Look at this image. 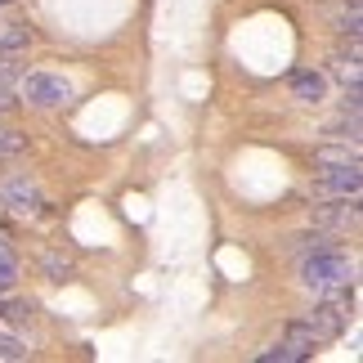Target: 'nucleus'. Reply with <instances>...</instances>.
I'll list each match as a JSON object with an SVG mask.
<instances>
[{
    "label": "nucleus",
    "instance_id": "obj_1",
    "mask_svg": "<svg viewBox=\"0 0 363 363\" xmlns=\"http://www.w3.org/2000/svg\"><path fill=\"white\" fill-rule=\"evenodd\" d=\"M301 283L310 291H341L354 283V260L337 247L310 251V256H301Z\"/></svg>",
    "mask_w": 363,
    "mask_h": 363
},
{
    "label": "nucleus",
    "instance_id": "obj_2",
    "mask_svg": "<svg viewBox=\"0 0 363 363\" xmlns=\"http://www.w3.org/2000/svg\"><path fill=\"white\" fill-rule=\"evenodd\" d=\"M345 323H350V301H345V287L341 291H323V301L310 310V318H305V328L314 332V341H337Z\"/></svg>",
    "mask_w": 363,
    "mask_h": 363
},
{
    "label": "nucleus",
    "instance_id": "obj_3",
    "mask_svg": "<svg viewBox=\"0 0 363 363\" xmlns=\"http://www.w3.org/2000/svg\"><path fill=\"white\" fill-rule=\"evenodd\" d=\"M23 94H27V104H36V108H63L72 99V86H67L63 77H54V72H27L23 77Z\"/></svg>",
    "mask_w": 363,
    "mask_h": 363
},
{
    "label": "nucleus",
    "instance_id": "obj_4",
    "mask_svg": "<svg viewBox=\"0 0 363 363\" xmlns=\"http://www.w3.org/2000/svg\"><path fill=\"white\" fill-rule=\"evenodd\" d=\"M359 189H363L359 162H328L323 175H318V193L323 198H359Z\"/></svg>",
    "mask_w": 363,
    "mask_h": 363
},
{
    "label": "nucleus",
    "instance_id": "obj_5",
    "mask_svg": "<svg viewBox=\"0 0 363 363\" xmlns=\"http://www.w3.org/2000/svg\"><path fill=\"white\" fill-rule=\"evenodd\" d=\"M314 225L332 233H354L359 229V198H337V206H314Z\"/></svg>",
    "mask_w": 363,
    "mask_h": 363
},
{
    "label": "nucleus",
    "instance_id": "obj_6",
    "mask_svg": "<svg viewBox=\"0 0 363 363\" xmlns=\"http://www.w3.org/2000/svg\"><path fill=\"white\" fill-rule=\"evenodd\" d=\"M0 202L13 206V211H23V216H36V211H40V189H36V179L13 175L9 184L0 189Z\"/></svg>",
    "mask_w": 363,
    "mask_h": 363
},
{
    "label": "nucleus",
    "instance_id": "obj_7",
    "mask_svg": "<svg viewBox=\"0 0 363 363\" xmlns=\"http://www.w3.org/2000/svg\"><path fill=\"white\" fill-rule=\"evenodd\" d=\"M291 94H296L301 104H318V99L328 94L323 72H314V67H301V72H291Z\"/></svg>",
    "mask_w": 363,
    "mask_h": 363
},
{
    "label": "nucleus",
    "instance_id": "obj_8",
    "mask_svg": "<svg viewBox=\"0 0 363 363\" xmlns=\"http://www.w3.org/2000/svg\"><path fill=\"white\" fill-rule=\"evenodd\" d=\"M301 359H310V350L305 345H296V341H278V345H269V350H260V363H301Z\"/></svg>",
    "mask_w": 363,
    "mask_h": 363
},
{
    "label": "nucleus",
    "instance_id": "obj_9",
    "mask_svg": "<svg viewBox=\"0 0 363 363\" xmlns=\"http://www.w3.org/2000/svg\"><path fill=\"white\" fill-rule=\"evenodd\" d=\"M27 40H32V32H27L23 23H0V50H5V54L27 50Z\"/></svg>",
    "mask_w": 363,
    "mask_h": 363
},
{
    "label": "nucleus",
    "instance_id": "obj_10",
    "mask_svg": "<svg viewBox=\"0 0 363 363\" xmlns=\"http://www.w3.org/2000/svg\"><path fill=\"white\" fill-rule=\"evenodd\" d=\"M13 283H18V260H13L9 242L0 238V291H13Z\"/></svg>",
    "mask_w": 363,
    "mask_h": 363
},
{
    "label": "nucleus",
    "instance_id": "obj_11",
    "mask_svg": "<svg viewBox=\"0 0 363 363\" xmlns=\"http://www.w3.org/2000/svg\"><path fill=\"white\" fill-rule=\"evenodd\" d=\"M314 162H359V144H345V148H318L314 152Z\"/></svg>",
    "mask_w": 363,
    "mask_h": 363
},
{
    "label": "nucleus",
    "instance_id": "obj_12",
    "mask_svg": "<svg viewBox=\"0 0 363 363\" xmlns=\"http://www.w3.org/2000/svg\"><path fill=\"white\" fill-rule=\"evenodd\" d=\"M27 354H32V350H27L13 332H0V359H27Z\"/></svg>",
    "mask_w": 363,
    "mask_h": 363
},
{
    "label": "nucleus",
    "instance_id": "obj_13",
    "mask_svg": "<svg viewBox=\"0 0 363 363\" xmlns=\"http://www.w3.org/2000/svg\"><path fill=\"white\" fill-rule=\"evenodd\" d=\"M13 152H23V135L9 130V125H0V157H13Z\"/></svg>",
    "mask_w": 363,
    "mask_h": 363
},
{
    "label": "nucleus",
    "instance_id": "obj_14",
    "mask_svg": "<svg viewBox=\"0 0 363 363\" xmlns=\"http://www.w3.org/2000/svg\"><path fill=\"white\" fill-rule=\"evenodd\" d=\"M18 77H23V72H18V63H13L5 50H0V86H13Z\"/></svg>",
    "mask_w": 363,
    "mask_h": 363
},
{
    "label": "nucleus",
    "instance_id": "obj_15",
    "mask_svg": "<svg viewBox=\"0 0 363 363\" xmlns=\"http://www.w3.org/2000/svg\"><path fill=\"white\" fill-rule=\"evenodd\" d=\"M45 269H50V278H63L72 264H67V256H45Z\"/></svg>",
    "mask_w": 363,
    "mask_h": 363
},
{
    "label": "nucleus",
    "instance_id": "obj_16",
    "mask_svg": "<svg viewBox=\"0 0 363 363\" xmlns=\"http://www.w3.org/2000/svg\"><path fill=\"white\" fill-rule=\"evenodd\" d=\"M18 108V99H13V90L9 86H0V113H13Z\"/></svg>",
    "mask_w": 363,
    "mask_h": 363
},
{
    "label": "nucleus",
    "instance_id": "obj_17",
    "mask_svg": "<svg viewBox=\"0 0 363 363\" xmlns=\"http://www.w3.org/2000/svg\"><path fill=\"white\" fill-rule=\"evenodd\" d=\"M0 5H9V0H0Z\"/></svg>",
    "mask_w": 363,
    "mask_h": 363
}]
</instances>
